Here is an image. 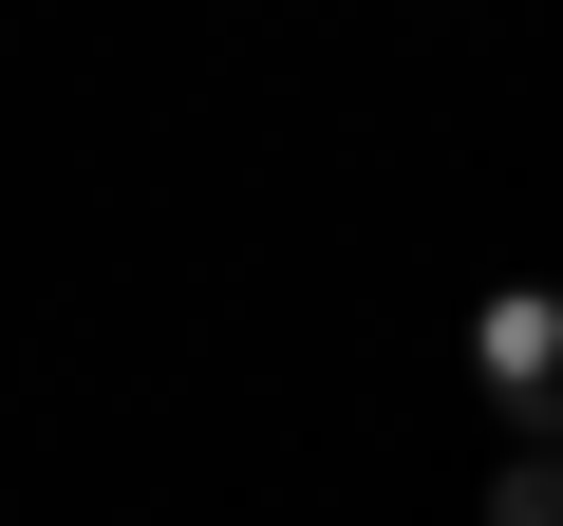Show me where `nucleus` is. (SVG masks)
Segmentation results:
<instances>
[{
  "label": "nucleus",
  "mask_w": 563,
  "mask_h": 526,
  "mask_svg": "<svg viewBox=\"0 0 563 526\" xmlns=\"http://www.w3.org/2000/svg\"><path fill=\"white\" fill-rule=\"evenodd\" d=\"M470 358H488V395H544V376H563V320H544V302H488Z\"/></svg>",
  "instance_id": "obj_1"
}]
</instances>
